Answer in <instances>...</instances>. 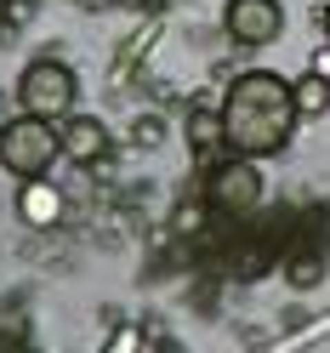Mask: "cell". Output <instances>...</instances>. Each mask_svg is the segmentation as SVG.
I'll return each mask as SVG.
<instances>
[{
  "mask_svg": "<svg viewBox=\"0 0 330 353\" xmlns=\"http://www.w3.org/2000/svg\"><path fill=\"white\" fill-rule=\"evenodd\" d=\"M223 131H228V148L239 160H262V154H279L296 131V97H291V80H279L268 69H251L228 85L223 97Z\"/></svg>",
  "mask_w": 330,
  "mask_h": 353,
  "instance_id": "1",
  "label": "cell"
},
{
  "mask_svg": "<svg viewBox=\"0 0 330 353\" xmlns=\"http://www.w3.org/2000/svg\"><path fill=\"white\" fill-rule=\"evenodd\" d=\"M63 154V143H57V131H52V120H34V114H23V120H12V125H0V165H6L12 176H40L52 160Z\"/></svg>",
  "mask_w": 330,
  "mask_h": 353,
  "instance_id": "2",
  "label": "cell"
},
{
  "mask_svg": "<svg viewBox=\"0 0 330 353\" xmlns=\"http://www.w3.org/2000/svg\"><path fill=\"white\" fill-rule=\"evenodd\" d=\"M17 97H23V114L34 120H69V108H74V74L63 69L57 57H40L23 69V80H17Z\"/></svg>",
  "mask_w": 330,
  "mask_h": 353,
  "instance_id": "3",
  "label": "cell"
},
{
  "mask_svg": "<svg viewBox=\"0 0 330 353\" xmlns=\"http://www.w3.org/2000/svg\"><path fill=\"white\" fill-rule=\"evenodd\" d=\"M223 29H228V40H239V46H268V40H279V29H285V6L279 0H228Z\"/></svg>",
  "mask_w": 330,
  "mask_h": 353,
  "instance_id": "4",
  "label": "cell"
},
{
  "mask_svg": "<svg viewBox=\"0 0 330 353\" xmlns=\"http://www.w3.org/2000/svg\"><path fill=\"white\" fill-rule=\"evenodd\" d=\"M256 200H262V171L251 160H223L211 171V205L216 211L239 216V211H251Z\"/></svg>",
  "mask_w": 330,
  "mask_h": 353,
  "instance_id": "5",
  "label": "cell"
},
{
  "mask_svg": "<svg viewBox=\"0 0 330 353\" xmlns=\"http://www.w3.org/2000/svg\"><path fill=\"white\" fill-rule=\"evenodd\" d=\"M57 143H63V154H69V160H80V165L108 160V131H103V120H85V114L63 120V125H57Z\"/></svg>",
  "mask_w": 330,
  "mask_h": 353,
  "instance_id": "6",
  "label": "cell"
},
{
  "mask_svg": "<svg viewBox=\"0 0 330 353\" xmlns=\"http://www.w3.org/2000/svg\"><path fill=\"white\" fill-rule=\"evenodd\" d=\"M223 148H228L223 114H211V108H194V114H188V154H194V160H205V165L216 171V165H223Z\"/></svg>",
  "mask_w": 330,
  "mask_h": 353,
  "instance_id": "7",
  "label": "cell"
},
{
  "mask_svg": "<svg viewBox=\"0 0 330 353\" xmlns=\"http://www.w3.org/2000/svg\"><path fill=\"white\" fill-rule=\"evenodd\" d=\"M17 211H23V223L52 228L57 216H63V194L46 183V176H29V183H23V194H17Z\"/></svg>",
  "mask_w": 330,
  "mask_h": 353,
  "instance_id": "8",
  "label": "cell"
},
{
  "mask_svg": "<svg viewBox=\"0 0 330 353\" xmlns=\"http://www.w3.org/2000/svg\"><path fill=\"white\" fill-rule=\"evenodd\" d=\"M291 97H296V114H324L330 108V80L302 74V80H291Z\"/></svg>",
  "mask_w": 330,
  "mask_h": 353,
  "instance_id": "9",
  "label": "cell"
},
{
  "mask_svg": "<svg viewBox=\"0 0 330 353\" xmlns=\"http://www.w3.org/2000/svg\"><path fill=\"white\" fill-rule=\"evenodd\" d=\"M319 279H324V262H319V256H296V262H291V285L307 291V285H319Z\"/></svg>",
  "mask_w": 330,
  "mask_h": 353,
  "instance_id": "10",
  "label": "cell"
},
{
  "mask_svg": "<svg viewBox=\"0 0 330 353\" xmlns=\"http://www.w3.org/2000/svg\"><path fill=\"white\" fill-rule=\"evenodd\" d=\"M307 74H319V80H330V46H319V52H313V69H307Z\"/></svg>",
  "mask_w": 330,
  "mask_h": 353,
  "instance_id": "11",
  "label": "cell"
},
{
  "mask_svg": "<svg viewBox=\"0 0 330 353\" xmlns=\"http://www.w3.org/2000/svg\"><path fill=\"white\" fill-rule=\"evenodd\" d=\"M171 223H177V228H183V234H188V228H200V205H194V211H188V205H183V211H177V216H171Z\"/></svg>",
  "mask_w": 330,
  "mask_h": 353,
  "instance_id": "12",
  "label": "cell"
},
{
  "mask_svg": "<svg viewBox=\"0 0 330 353\" xmlns=\"http://www.w3.org/2000/svg\"><path fill=\"white\" fill-rule=\"evenodd\" d=\"M160 137V120H137V143H154Z\"/></svg>",
  "mask_w": 330,
  "mask_h": 353,
  "instance_id": "13",
  "label": "cell"
},
{
  "mask_svg": "<svg viewBox=\"0 0 330 353\" xmlns=\"http://www.w3.org/2000/svg\"><path fill=\"white\" fill-rule=\"evenodd\" d=\"M319 23H324V34H330V6H324V12H319Z\"/></svg>",
  "mask_w": 330,
  "mask_h": 353,
  "instance_id": "14",
  "label": "cell"
},
{
  "mask_svg": "<svg viewBox=\"0 0 330 353\" xmlns=\"http://www.w3.org/2000/svg\"><path fill=\"white\" fill-rule=\"evenodd\" d=\"M160 353H177V342H160Z\"/></svg>",
  "mask_w": 330,
  "mask_h": 353,
  "instance_id": "15",
  "label": "cell"
},
{
  "mask_svg": "<svg viewBox=\"0 0 330 353\" xmlns=\"http://www.w3.org/2000/svg\"><path fill=\"white\" fill-rule=\"evenodd\" d=\"M0 29H6V0H0Z\"/></svg>",
  "mask_w": 330,
  "mask_h": 353,
  "instance_id": "16",
  "label": "cell"
}]
</instances>
